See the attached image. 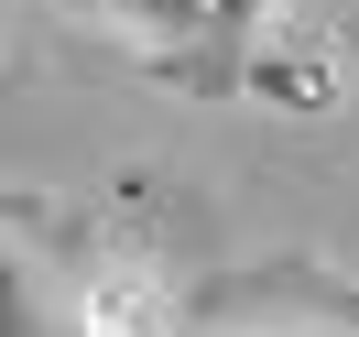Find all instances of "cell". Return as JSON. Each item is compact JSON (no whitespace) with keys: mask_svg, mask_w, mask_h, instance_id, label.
Listing matches in <instances>:
<instances>
[{"mask_svg":"<svg viewBox=\"0 0 359 337\" xmlns=\"http://www.w3.org/2000/svg\"><path fill=\"white\" fill-rule=\"evenodd\" d=\"M272 22V0H207V88H218V76H240V55H250V33Z\"/></svg>","mask_w":359,"mask_h":337,"instance_id":"6da1fadb","label":"cell"},{"mask_svg":"<svg viewBox=\"0 0 359 337\" xmlns=\"http://www.w3.org/2000/svg\"><path fill=\"white\" fill-rule=\"evenodd\" d=\"M98 11L153 33V44H207V0H98Z\"/></svg>","mask_w":359,"mask_h":337,"instance_id":"7a4b0ae2","label":"cell"}]
</instances>
